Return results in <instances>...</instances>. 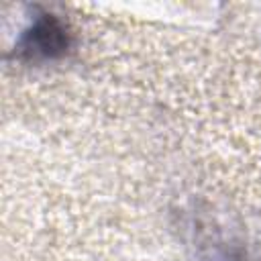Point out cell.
I'll list each match as a JSON object with an SVG mask.
<instances>
[{
	"mask_svg": "<svg viewBox=\"0 0 261 261\" xmlns=\"http://www.w3.org/2000/svg\"><path fill=\"white\" fill-rule=\"evenodd\" d=\"M69 47V35L65 27L51 14H43L20 39L18 51L29 59L59 57Z\"/></svg>",
	"mask_w": 261,
	"mask_h": 261,
	"instance_id": "obj_1",
	"label": "cell"
}]
</instances>
